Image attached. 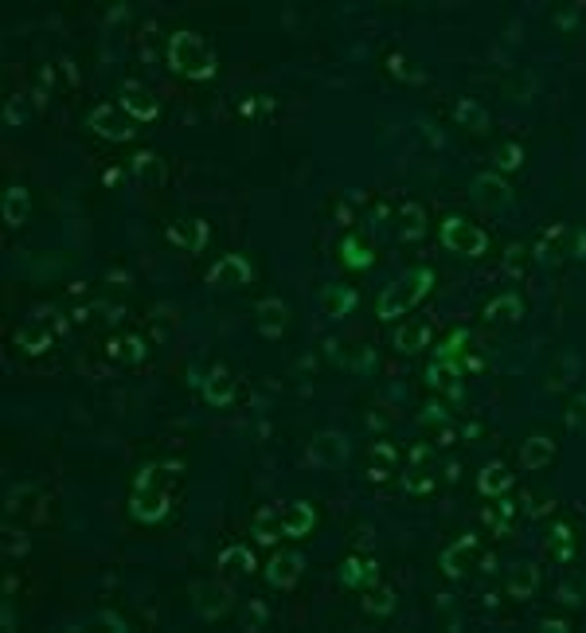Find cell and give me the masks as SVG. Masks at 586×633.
Here are the masks:
<instances>
[{
    "label": "cell",
    "mask_w": 586,
    "mask_h": 633,
    "mask_svg": "<svg viewBox=\"0 0 586 633\" xmlns=\"http://www.w3.org/2000/svg\"><path fill=\"white\" fill-rule=\"evenodd\" d=\"M348 434L344 431H321L313 434L310 450H305V462H310L313 469H341L348 462Z\"/></svg>",
    "instance_id": "obj_6"
},
{
    "label": "cell",
    "mask_w": 586,
    "mask_h": 633,
    "mask_svg": "<svg viewBox=\"0 0 586 633\" xmlns=\"http://www.w3.org/2000/svg\"><path fill=\"white\" fill-rule=\"evenodd\" d=\"M251 536H254V544H262V547H274L277 539H282V513H274L270 505H262L259 513L251 516Z\"/></svg>",
    "instance_id": "obj_28"
},
{
    "label": "cell",
    "mask_w": 586,
    "mask_h": 633,
    "mask_svg": "<svg viewBox=\"0 0 586 633\" xmlns=\"http://www.w3.org/2000/svg\"><path fill=\"white\" fill-rule=\"evenodd\" d=\"M239 626H243L246 633L266 629V626H270V606H266L262 598H251V602L243 606V614H239Z\"/></svg>",
    "instance_id": "obj_39"
},
{
    "label": "cell",
    "mask_w": 586,
    "mask_h": 633,
    "mask_svg": "<svg viewBox=\"0 0 586 633\" xmlns=\"http://www.w3.org/2000/svg\"><path fill=\"white\" fill-rule=\"evenodd\" d=\"M442 477H446V481H458V462H454V457L446 462V473H442Z\"/></svg>",
    "instance_id": "obj_58"
},
{
    "label": "cell",
    "mask_w": 586,
    "mask_h": 633,
    "mask_svg": "<svg viewBox=\"0 0 586 633\" xmlns=\"http://www.w3.org/2000/svg\"><path fill=\"white\" fill-rule=\"evenodd\" d=\"M528 262H532V251H524L520 243H512V247L505 251V262H500V267H505V274H508V278H524V270H528Z\"/></svg>",
    "instance_id": "obj_44"
},
{
    "label": "cell",
    "mask_w": 586,
    "mask_h": 633,
    "mask_svg": "<svg viewBox=\"0 0 586 633\" xmlns=\"http://www.w3.org/2000/svg\"><path fill=\"white\" fill-rule=\"evenodd\" d=\"M387 67H391V75H399V78H415V75H410V67H407V59H403V55H387Z\"/></svg>",
    "instance_id": "obj_54"
},
{
    "label": "cell",
    "mask_w": 586,
    "mask_h": 633,
    "mask_svg": "<svg viewBox=\"0 0 586 633\" xmlns=\"http://www.w3.org/2000/svg\"><path fill=\"white\" fill-rule=\"evenodd\" d=\"M341 583L352 587V590H367L379 583V567L372 555H348L341 563Z\"/></svg>",
    "instance_id": "obj_19"
},
{
    "label": "cell",
    "mask_w": 586,
    "mask_h": 633,
    "mask_svg": "<svg viewBox=\"0 0 586 633\" xmlns=\"http://www.w3.org/2000/svg\"><path fill=\"white\" fill-rule=\"evenodd\" d=\"M458 380H461V360H430L426 383L434 387V391H450Z\"/></svg>",
    "instance_id": "obj_35"
},
{
    "label": "cell",
    "mask_w": 586,
    "mask_h": 633,
    "mask_svg": "<svg viewBox=\"0 0 586 633\" xmlns=\"http://www.w3.org/2000/svg\"><path fill=\"white\" fill-rule=\"evenodd\" d=\"M555 598L563 602V606H582L586 602V579L582 575H563L559 590H555Z\"/></svg>",
    "instance_id": "obj_43"
},
{
    "label": "cell",
    "mask_w": 586,
    "mask_h": 633,
    "mask_svg": "<svg viewBox=\"0 0 586 633\" xmlns=\"http://www.w3.org/2000/svg\"><path fill=\"white\" fill-rule=\"evenodd\" d=\"M407 465H430V446H426V442L410 446V454H407Z\"/></svg>",
    "instance_id": "obj_53"
},
{
    "label": "cell",
    "mask_w": 586,
    "mask_h": 633,
    "mask_svg": "<svg viewBox=\"0 0 586 633\" xmlns=\"http://www.w3.org/2000/svg\"><path fill=\"white\" fill-rule=\"evenodd\" d=\"M341 262H344V267H352V270H367L376 262V251L367 247V243H359V239H344L341 243Z\"/></svg>",
    "instance_id": "obj_38"
},
{
    "label": "cell",
    "mask_w": 586,
    "mask_h": 633,
    "mask_svg": "<svg viewBox=\"0 0 586 633\" xmlns=\"http://www.w3.org/2000/svg\"><path fill=\"white\" fill-rule=\"evenodd\" d=\"M219 567H223V571H243V575H251V571L259 567V563H254V551H251V547L227 544V547L219 551Z\"/></svg>",
    "instance_id": "obj_37"
},
{
    "label": "cell",
    "mask_w": 586,
    "mask_h": 633,
    "mask_svg": "<svg viewBox=\"0 0 586 633\" xmlns=\"http://www.w3.org/2000/svg\"><path fill=\"white\" fill-rule=\"evenodd\" d=\"M200 391H203V399H208L211 407H231L235 395H239V380L231 375V367L211 364L208 375L200 380Z\"/></svg>",
    "instance_id": "obj_15"
},
{
    "label": "cell",
    "mask_w": 586,
    "mask_h": 633,
    "mask_svg": "<svg viewBox=\"0 0 586 633\" xmlns=\"http://www.w3.org/2000/svg\"><path fill=\"white\" fill-rule=\"evenodd\" d=\"M0 216H4L8 227H24L28 223V216H32V196H28L24 184L4 188V196H0Z\"/></svg>",
    "instance_id": "obj_23"
},
{
    "label": "cell",
    "mask_w": 586,
    "mask_h": 633,
    "mask_svg": "<svg viewBox=\"0 0 586 633\" xmlns=\"http://www.w3.org/2000/svg\"><path fill=\"white\" fill-rule=\"evenodd\" d=\"M180 465L177 462H157V465H145L133 481V497H129V516L137 524H161L172 508V489H169V477H177Z\"/></svg>",
    "instance_id": "obj_1"
},
{
    "label": "cell",
    "mask_w": 586,
    "mask_h": 633,
    "mask_svg": "<svg viewBox=\"0 0 586 633\" xmlns=\"http://www.w3.org/2000/svg\"><path fill=\"white\" fill-rule=\"evenodd\" d=\"M169 243L180 247L184 254H203V247L211 243V223L208 219H180V223H169Z\"/></svg>",
    "instance_id": "obj_14"
},
{
    "label": "cell",
    "mask_w": 586,
    "mask_h": 633,
    "mask_svg": "<svg viewBox=\"0 0 586 633\" xmlns=\"http://www.w3.org/2000/svg\"><path fill=\"white\" fill-rule=\"evenodd\" d=\"M418 423L423 426H450V411L442 403H426L423 415H418Z\"/></svg>",
    "instance_id": "obj_49"
},
{
    "label": "cell",
    "mask_w": 586,
    "mask_h": 633,
    "mask_svg": "<svg viewBox=\"0 0 586 633\" xmlns=\"http://www.w3.org/2000/svg\"><path fill=\"white\" fill-rule=\"evenodd\" d=\"M285 325H290V305L282 298H262L254 305V329H259V336L277 341V336L285 333Z\"/></svg>",
    "instance_id": "obj_16"
},
{
    "label": "cell",
    "mask_w": 586,
    "mask_h": 633,
    "mask_svg": "<svg viewBox=\"0 0 586 633\" xmlns=\"http://www.w3.org/2000/svg\"><path fill=\"white\" fill-rule=\"evenodd\" d=\"M106 356L114 364H141L149 356V344L141 341L137 333H121V336H110L106 341Z\"/></svg>",
    "instance_id": "obj_25"
},
{
    "label": "cell",
    "mask_w": 586,
    "mask_h": 633,
    "mask_svg": "<svg viewBox=\"0 0 586 633\" xmlns=\"http://www.w3.org/2000/svg\"><path fill=\"white\" fill-rule=\"evenodd\" d=\"M231 598H235V590L227 583H219V579H200V583L192 587V610L203 621H215V618L227 614Z\"/></svg>",
    "instance_id": "obj_7"
},
{
    "label": "cell",
    "mask_w": 586,
    "mask_h": 633,
    "mask_svg": "<svg viewBox=\"0 0 586 633\" xmlns=\"http://www.w3.org/2000/svg\"><path fill=\"white\" fill-rule=\"evenodd\" d=\"M458 442V431H454V423L450 426H442V434H438V446H454Z\"/></svg>",
    "instance_id": "obj_56"
},
{
    "label": "cell",
    "mask_w": 586,
    "mask_h": 633,
    "mask_svg": "<svg viewBox=\"0 0 586 633\" xmlns=\"http://www.w3.org/2000/svg\"><path fill=\"white\" fill-rule=\"evenodd\" d=\"M442 247L454 254H466V259H481L489 251V234L461 216H446L442 219Z\"/></svg>",
    "instance_id": "obj_5"
},
{
    "label": "cell",
    "mask_w": 586,
    "mask_h": 633,
    "mask_svg": "<svg viewBox=\"0 0 586 633\" xmlns=\"http://www.w3.org/2000/svg\"><path fill=\"white\" fill-rule=\"evenodd\" d=\"M548 551L555 555V563H571V559H574V532H571V524L555 520V524H551V539H548Z\"/></svg>",
    "instance_id": "obj_36"
},
{
    "label": "cell",
    "mask_w": 586,
    "mask_h": 633,
    "mask_svg": "<svg viewBox=\"0 0 586 633\" xmlns=\"http://www.w3.org/2000/svg\"><path fill=\"white\" fill-rule=\"evenodd\" d=\"M454 118H458V126H461V129H469V134H485L489 121H492V118H489V110L481 106L477 98H461L458 106H454Z\"/></svg>",
    "instance_id": "obj_32"
},
{
    "label": "cell",
    "mask_w": 586,
    "mask_h": 633,
    "mask_svg": "<svg viewBox=\"0 0 586 633\" xmlns=\"http://www.w3.org/2000/svg\"><path fill=\"white\" fill-rule=\"evenodd\" d=\"M492 165H497V172H516L524 165V145L520 141H500L497 152H492Z\"/></svg>",
    "instance_id": "obj_41"
},
{
    "label": "cell",
    "mask_w": 586,
    "mask_h": 633,
    "mask_svg": "<svg viewBox=\"0 0 586 633\" xmlns=\"http://www.w3.org/2000/svg\"><path fill=\"white\" fill-rule=\"evenodd\" d=\"M426 234V211L418 203H403L399 208V223H395V239L399 243H418Z\"/></svg>",
    "instance_id": "obj_31"
},
{
    "label": "cell",
    "mask_w": 586,
    "mask_h": 633,
    "mask_svg": "<svg viewBox=\"0 0 586 633\" xmlns=\"http://www.w3.org/2000/svg\"><path fill=\"white\" fill-rule=\"evenodd\" d=\"M0 626H4V629H16V610H12V595L4 598V614H0Z\"/></svg>",
    "instance_id": "obj_55"
},
{
    "label": "cell",
    "mask_w": 586,
    "mask_h": 633,
    "mask_svg": "<svg viewBox=\"0 0 586 633\" xmlns=\"http://www.w3.org/2000/svg\"><path fill=\"white\" fill-rule=\"evenodd\" d=\"M16 344L24 349L28 356H44L51 344H55V329L44 321V316H32V321H24L16 329Z\"/></svg>",
    "instance_id": "obj_18"
},
{
    "label": "cell",
    "mask_w": 586,
    "mask_h": 633,
    "mask_svg": "<svg viewBox=\"0 0 586 633\" xmlns=\"http://www.w3.org/2000/svg\"><path fill=\"white\" fill-rule=\"evenodd\" d=\"M430 336H434L430 321L415 316V321H403V325L395 329V349H399V352H407V356H415V352L430 349Z\"/></svg>",
    "instance_id": "obj_24"
},
{
    "label": "cell",
    "mask_w": 586,
    "mask_h": 633,
    "mask_svg": "<svg viewBox=\"0 0 586 633\" xmlns=\"http://www.w3.org/2000/svg\"><path fill=\"white\" fill-rule=\"evenodd\" d=\"M169 67L180 78L208 83V78H215V70H219V59H215V47L200 32H177L169 39Z\"/></svg>",
    "instance_id": "obj_3"
},
{
    "label": "cell",
    "mask_w": 586,
    "mask_h": 633,
    "mask_svg": "<svg viewBox=\"0 0 586 633\" xmlns=\"http://www.w3.org/2000/svg\"><path fill=\"white\" fill-rule=\"evenodd\" d=\"M481 539L477 536H461L454 539L446 551H442V575L446 579H466L469 571H477L481 567Z\"/></svg>",
    "instance_id": "obj_9"
},
{
    "label": "cell",
    "mask_w": 586,
    "mask_h": 633,
    "mask_svg": "<svg viewBox=\"0 0 586 633\" xmlns=\"http://www.w3.org/2000/svg\"><path fill=\"white\" fill-rule=\"evenodd\" d=\"M466 344H469V333L466 329H454V333H450V341L434 349V360H458V356L466 352Z\"/></svg>",
    "instance_id": "obj_46"
},
{
    "label": "cell",
    "mask_w": 586,
    "mask_h": 633,
    "mask_svg": "<svg viewBox=\"0 0 586 633\" xmlns=\"http://www.w3.org/2000/svg\"><path fill=\"white\" fill-rule=\"evenodd\" d=\"M317 305H321V316H328V321H341V316L352 313L356 290H352V285H325L321 298H317Z\"/></svg>",
    "instance_id": "obj_26"
},
{
    "label": "cell",
    "mask_w": 586,
    "mask_h": 633,
    "mask_svg": "<svg viewBox=\"0 0 586 633\" xmlns=\"http://www.w3.org/2000/svg\"><path fill=\"white\" fill-rule=\"evenodd\" d=\"M133 126H137V121L121 118L114 102H98V106L87 114V129H95V134L106 137V141H133V137H137V129H133Z\"/></svg>",
    "instance_id": "obj_8"
},
{
    "label": "cell",
    "mask_w": 586,
    "mask_h": 633,
    "mask_svg": "<svg viewBox=\"0 0 586 633\" xmlns=\"http://www.w3.org/2000/svg\"><path fill=\"white\" fill-rule=\"evenodd\" d=\"M512 481H516V477L508 473V465L489 462V465L477 473V493L485 497V500H492V497H505L508 489H512Z\"/></svg>",
    "instance_id": "obj_29"
},
{
    "label": "cell",
    "mask_w": 586,
    "mask_h": 633,
    "mask_svg": "<svg viewBox=\"0 0 586 633\" xmlns=\"http://www.w3.org/2000/svg\"><path fill=\"white\" fill-rule=\"evenodd\" d=\"M51 86H55V67H39V70H36V83H32V90H28L36 106H44V102H47Z\"/></svg>",
    "instance_id": "obj_47"
},
{
    "label": "cell",
    "mask_w": 586,
    "mask_h": 633,
    "mask_svg": "<svg viewBox=\"0 0 586 633\" xmlns=\"http://www.w3.org/2000/svg\"><path fill=\"white\" fill-rule=\"evenodd\" d=\"M98 621H102V626H110V629H118V633H129V621L121 614H114V610H98Z\"/></svg>",
    "instance_id": "obj_51"
},
{
    "label": "cell",
    "mask_w": 586,
    "mask_h": 633,
    "mask_svg": "<svg viewBox=\"0 0 586 633\" xmlns=\"http://www.w3.org/2000/svg\"><path fill=\"white\" fill-rule=\"evenodd\" d=\"M129 169H133V177H137V184H149V188H161L164 184V160H161V152H153V149L133 152Z\"/></svg>",
    "instance_id": "obj_30"
},
{
    "label": "cell",
    "mask_w": 586,
    "mask_h": 633,
    "mask_svg": "<svg viewBox=\"0 0 586 633\" xmlns=\"http://www.w3.org/2000/svg\"><path fill=\"white\" fill-rule=\"evenodd\" d=\"M505 590H508V598H516V602L536 598V590H540V567L536 563H512L508 567V579H505Z\"/></svg>",
    "instance_id": "obj_22"
},
{
    "label": "cell",
    "mask_w": 586,
    "mask_h": 633,
    "mask_svg": "<svg viewBox=\"0 0 586 633\" xmlns=\"http://www.w3.org/2000/svg\"><path fill=\"white\" fill-rule=\"evenodd\" d=\"M469 200L485 211H500L512 203V188L497 172H481V177H473V184H469Z\"/></svg>",
    "instance_id": "obj_12"
},
{
    "label": "cell",
    "mask_w": 586,
    "mask_h": 633,
    "mask_svg": "<svg viewBox=\"0 0 586 633\" xmlns=\"http://www.w3.org/2000/svg\"><path fill=\"white\" fill-rule=\"evenodd\" d=\"M359 606H364V614H376V618H387V614H395V606H399V595L391 587H367L364 590V598H359Z\"/></svg>",
    "instance_id": "obj_34"
},
{
    "label": "cell",
    "mask_w": 586,
    "mask_h": 633,
    "mask_svg": "<svg viewBox=\"0 0 586 633\" xmlns=\"http://www.w3.org/2000/svg\"><path fill=\"white\" fill-rule=\"evenodd\" d=\"M532 259L536 262H559V259H586V231L571 223H551L532 243Z\"/></svg>",
    "instance_id": "obj_4"
},
{
    "label": "cell",
    "mask_w": 586,
    "mask_h": 633,
    "mask_svg": "<svg viewBox=\"0 0 586 633\" xmlns=\"http://www.w3.org/2000/svg\"><path fill=\"white\" fill-rule=\"evenodd\" d=\"M430 290H434V270H430V267H415V270L399 274V278L391 285H384V293L376 298V316H379V321L407 316Z\"/></svg>",
    "instance_id": "obj_2"
},
{
    "label": "cell",
    "mask_w": 586,
    "mask_h": 633,
    "mask_svg": "<svg viewBox=\"0 0 586 633\" xmlns=\"http://www.w3.org/2000/svg\"><path fill=\"white\" fill-rule=\"evenodd\" d=\"M399 469V450L391 442H372L367 446V481H387Z\"/></svg>",
    "instance_id": "obj_27"
},
{
    "label": "cell",
    "mask_w": 586,
    "mask_h": 633,
    "mask_svg": "<svg viewBox=\"0 0 586 633\" xmlns=\"http://www.w3.org/2000/svg\"><path fill=\"white\" fill-rule=\"evenodd\" d=\"M317 528V508L310 500H293L290 508L282 513V532L285 539H305Z\"/></svg>",
    "instance_id": "obj_21"
},
{
    "label": "cell",
    "mask_w": 586,
    "mask_h": 633,
    "mask_svg": "<svg viewBox=\"0 0 586 633\" xmlns=\"http://www.w3.org/2000/svg\"><path fill=\"white\" fill-rule=\"evenodd\" d=\"M434 485H438V477L430 473L426 465H407V469H403V489H407L410 497H423V493H430Z\"/></svg>",
    "instance_id": "obj_40"
},
{
    "label": "cell",
    "mask_w": 586,
    "mask_h": 633,
    "mask_svg": "<svg viewBox=\"0 0 586 633\" xmlns=\"http://www.w3.org/2000/svg\"><path fill=\"white\" fill-rule=\"evenodd\" d=\"M251 278H254V270L243 254H223L219 262H211V270L203 282H208L211 290H239V285H246Z\"/></svg>",
    "instance_id": "obj_11"
},
{
    "label": "cell",
    "mask_w": 586,
    "mask_h": 633,
    "mask_svg": "<svg viewBox=\"0 0 586 633\" xmlns=\"http://www.w3.org/2000/svg\"><path fill=\"white\" fill-rule=\"evenodd\" d=\"M106 278H110V282H121V285H129V282H133V278H129V274H126V270H110V274H106Z\"/></svg>",
    "instance_id": "obj_57"
},
{
    "label": "cell",
    "mask_w": 586,
    "mask_h": 633,
    "mask_svg": "<svg viewBox=\"0 0 586 633\" xmlns=\"http://www.w3.org/2000/svg\"><path fill=\"white\" fill-rule=\"evenodd\" d=\"M121 110H126L133 121H157L161 118V98L153 95L145 83L126 78V83H121Z\"/></svg>",
    "instance_id": "obj_10"
},
{
    "label": "cell",
    "mask_w": 586,
    "mask_h": 633,
    "mask_svg": "<svg viewBox=\"0 0 586 633\" xmlns=\"http://www.w3.org/2000/svg\"><path fill=\"white\" fill-rule=\"evenodd\" d=\"M516 516H520V508H516V500H508V493L492 497L485 505V513H481V520H485V528L492 536H508L512 524H516Z\"/></svg>",
    "instance_id": "obj_20"
},
{
    "label": "cell",
    "mask_w": 586,
    "mask_h": 633,
    "mask_svg": "<svg viewBox=\"0 0 586 633\" xmlns=\"http://www.w3.org/2000/svg\"><path fill=\"white\" fill-rule=\"evenodd\" d=\"M438 614H442V621H446V629H458V614H454V598H450V595H442V598H438Z\"/></svg>",
    "instance_id": "obj_50"
},
{
    "label": "cell",
    "mask_w": 586,
    "mask_h": 633,
    "mask_svg": "<svg viewBox=\"0 0 586 633\" xmlns=\"http://www.w3.org/2000/svg\"><path fill=\"white\" fill-rule=\"evenodd\" d=\"M567 426H571L574 434H586V391L571 395V403H567Z\"/></svg>",
    "instance_id": "obj_48"
},
{
    "label": "cell",
    "mask_w": 586,
    "mask_h": 633,
    "mask_svg": "<svg viewBox=\"0 0 586 633\" xmlns=\"http://www.w3.org/2000/svg\"><path fill=\"white\" fill-rule=\"evenodd\" d=\"M555 454H559L555 438L532 434V438H524V446H520V465L528 469V473H540V469H548V465L555 462Z\"/></svg>",
    "instance_id": "obj_17"
},
{
    "label": "cell",
    "mask_w": 586,
    "mask_h": 633,
    "mask_svg": "<svg viewBox=\"0 0 586 633\" xmlns=\"http://www.w3.org/2000/svg\"><path fill=\"white\" fill-rule=\"evenodd\" d=\"M524 316V301H520V293H497L489 305H485V321L489 325H500V321H520Z\"/></svg>",
    "instance_id": "obj_33"
},
{
    "label": "cell",
    "mask_w": 586,
    "mask_h": 633,
    "mask_svg": "<svg viewBox=\"0 0 586 633\" xmlns=\"http://www.w3.org/2000/svg\"><path fill=\"white\" fill-rule=\"evenodd\" d=\"M32 110H36V102H32V95H12L4 102V126H24L28 118H32Z\"/></svg>",
    "instance_id": "obj_42"
},
{
    "label": "cell",
    "mask_w": 586,
    "mask_h": 633,
    "mask_svg": "<svg viewBox=\"0 0 586 633\" xmlns=\"http://www.w3.org/2000/svg\"><path fill=\"white\" fill-rule=\"evenodd\" d=\"M301 575H305L301 551H274V559L266 563V583H270L274 590H293Z\"/></svg>",
    "instance_id": "obj_13"
},
{
    "label": "cell",
    "mask_w": 586,
    "mask_h": 633,
    "mask_svg": "<svg viewBox=\"0 0 586 633\" xmlns=\"http://www.w3.org/2000/svg\"><path fill=\"white\" fill-rule=\"evenodd\" d=\"M536 629H540V633H567L571 621H563V618H540Z\"/></svg>",
    "instance_id": "obj_52"
},
{
    "label": "cell",
    "mask_w": 586,
    "mask_h": 633,
    "mask_svg": "<svg viewBox=\"0 0 586 633\" xmlns=\"http://www.w3.org/2000/svg\"><path fill=\"white\" fill-rule=\"evenodd\" d=\"M28 551H32V539H28V532H20V528L8 524L4 528V555L8 559H24Z\"/></svg>",
    "instance_id": "obj_45"
}]
</instances>
